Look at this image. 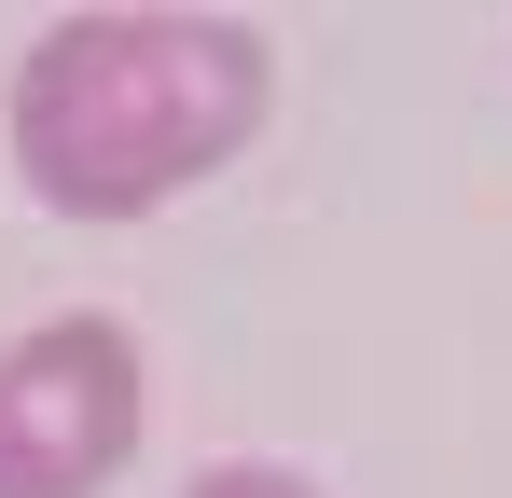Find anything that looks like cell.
<instances>
[{
    "instance_id": "cell-1",
    "label": "cell",
    "mask_w": 512,
    "mask_h": 498,
    "mask_svg": "<svg viewBox=\"0 0 512 498\" xmlns=\"http://www.w3.org/2000/svg\"><path fill=\"white\" fill-rule=\"evenodd\" d=\"M263 125V42L222 14H70L14 70V153L56 208L139 222Z\"/></svg>"
},
{
    "instance_id": "cell-2",
    "label": "cell",
    "mask_w": 512,
    "mask_h": 498,
    "mask_svg": "<svg viewBox=\"0 0 512 498\" xmlns=\"http://www.w3.org/2000/svg\"><path fill=\"white\" fill-rule=\"evenodd\" d=\"M139 443V346L111 319H56L0 360V498H84Z\"/></svg>"
},
{
    "instance_id": "cell-3",
    "label": "cell",
    "mask_w": 512,
    "mask_h": 498,
    "mask_svg": "<svg viewBox=\"0 0 512 498\" xmlns=\"http://www.w3.org/2000/svg\"><path fill=\"white\" fill-rule=\"evenodd\" d=\"M194 498H319V485H291V471H208Z\"/></svg>"
}]
</instances>
